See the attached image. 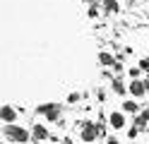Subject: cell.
<instances>
[{
	"instance_id": "6da1fadb",
	"label": "cell",
	"mask_w": 149,
	"mask_h": 144,
	"mask_svg": "<svg viewBox=\"0 0 149 144\" xmlns=\"http://www.w3.org/2000/svg\"><path fill=\"white\" fill-rule=\"evenodd\" d=\"M3 137L10 142V144H29L31 132L26 130V127H22V125L10 122V125H3Z\"/></svg>"
},
{
	"instance_id": "7a4b0ae2",
	"label": "cell",
	"mask_w": 149,
	"mask_h": 144,
	"mask_svg": "<svg viewBox=\"0 0 149 144\" xmlns=\"http://www.w3.org/2000/svg\"><path fill=\"white\" fill-rule=\"evenodd\" d=\"M104 137V127L94 120H87V122H79V139L84 144H94L96 139Z\"/></svg>"
},
{
	"instance_id": "3957f363",
	"label": "cell",
	"mask_w": 149,
	"mask_h": 144,
	"mask_svg": "<svg viewBox=\"0 0 149 144\" xmlns=\"http://www.w3.org/2000/svg\"><path fill=\"white\" fill-rule=\"evenodd\" d=\"M36 115H43L48 122H58L60 118H63V108L58 103H53V101H48V103H41V106H36Z\"/></svg>"
},
{
	"instance_id": "277c9868",
	"label": "cell",
	"mask_w": 149,
	"mask_h": 144,
	"mask_svg": "<svg viewBox=\"0 0 149 144\" xmlns=\"http://www.w3.org/2000/svg\"><path fill=\"white\" fill-rule=\"evenodd\" d=\"M125 115H127V113H123V111H111V113H108V127L113 130V132L123 130L125 125H127V122H125Z\"/></svg>"
},
{
	"instance_id": "5b68a950",
	"label": "cell",
	"mask_w": 149,
	"mask_h": 144,
	"mask_svg": "<svg viewBox=\"0 0 149 144\" xmlns=\"http://www.w3.org/2000/svg\"><path fill=\"white\" fill-rule=\"evenodd\" d=\"M127 94L132 96V99H142V96H147V84H144L142 79H130Z\"/></svg>"
},
{
	"instance_id": "8992f818",
	"label": "cell",
	"mask_w": 149,
	"mask_h": 144,
	"mask_svg": "<svg viewBox=\"0 0 149 144\" xmlns=\"http://www.w3.org/2000/svg\"><path fill=\"white\" fill-rule=\"evenodd\" d=\"M17 115H19V113H17L15 106H10V103H7V106H0V120H3L5 125L17 122Z\"/></svg>"
},
{
	"instance_id": "52a82bcc",
	"label": "cell",
	"mask_w": 149,
	"mask_h": 144,
	"mask_svg": "<svg viewBox=\"0 0 149 144\" xmlns=\"http://www.w3.org/2000/svg\"><path fill=\"white\" fill-rule=\"evenodd\" d=\"M31 137H34L36 142H46V139L51 137V132H48V127H46V125L36 122V125H31Z\"/></svg>"
},
{
	"instance_id": "ba28073f",
	"label": "cell",
	"mask_w": 149,
	"mask_h": 144,
	"mask_svg": "<svg viewBox=\"0 0 149 144\" xmlns=\"http://www.w3.org/2000/svg\"><path fill=\"white\" fill-rule=\"evenodd\" d=\"M132 125H137V127L142 130V132L149 127V106H144L142 113H137V115H135V122H132Z\"/></svg>"
},
{
	"instance_id": "9c48e42d",
	"label": "cell",
	"mask_w": 149,
	"mask_h": 144,
	"mask_svg": "<svg viewBox=\"0 0 149 144\" xmlns=\"http://www.w3.org/2000/svg\"><path fill=\"white\" fill-rule=\"evenodd\" d=\"M123 113L137 115V113H142V106L137 103V99H127V101H123Z\"/></svg>"
},
{
	"instance_id": "30bf717a",
	"label": "cell",
	"mask_w": 149,
	"mask_h": 144,
	"mask_svg": "<svg viewBox=\"0 0 149 144\" xmlns=\"http://www.w3.org/2000/svg\"><path fill=\"white\" fill-rule=\"evenodd\" d=\"M111 91H113L116 96H123V94H127V84L120 79V77H113V82H111Z\"/></svg>"
},
{
	"instance_id": "8fae6325",
	"label": "cell",
	"mask_w": 149,
	"mask_h": 144,
	"mask_svg": "<svg viewBox=\"0 0 149 144\" xmlns=\"http://www.w3.org/2000/svg\"><path fill=\"white\" fill-rule=\"evenodd\" d=\"M101 10H104L106 15H116L120 10V3L118 0H101Z\"/></svg>"
},
{
	"instance_id": "7c38bea8",
	"label": "cell",
	"mask_w": 149,
	"mask_h": 144,
	"mask_svg": "<svg viewBox=\"0 0 149 144\" xmlns=\"http://www.w3.org/2000/svg\"><path fill=\"white\" fill-rule=\"evenodd\" d=\"M99 63L104 65V67H113V65L118 63V58L111 55V53H106V51H101V53H99Z\"/></svg>"
},
{
	"instance_id": "4fadbf2b",
	"label": "cell",
	"mask_w": 149,
	"mask_h": 144,
	"mask_svg": "<svg viewBox=\"0 0 149 144\" xmlns=\"http://www.w3.org/2000/svg\"><path fill=\"white\" fill-rule=\"evenodd\" d=\"M104 10H101V3H94V5H89V10H87V17L89 19H96Z\"/></svg>"
},
{
	"instance_id": "5bb4252c",
	"label": "cell",
	"mask_w": 149,
	"mask_h": 144,
	"mask_svg": "<svg viewBox=\"0 0 149 144\" xmlns=\"http://www.w3.org/2000/svg\"><path fill=\"white\" fill-rule=\"evenodd\" d=\"M127 74H130V79H139V74H142V67H130Z\"/></svg>"
},
{
	"instance_id": "9a60e30c",
	"label": "cell",
	"mask_w": 149,
	"mask_h": 144,
	"mask_svg": "<svg viewBox=\"0 0 149 144\" xmlns=\"http://www.w3.org/2000/svg\"><path fill=\"white\" fill-rule=\"evenodd\" d=\"M139 132H142V130H139L137 125H132V127L127 130V139H137V134H139Z\"/></svg>"
},
{
	"instance_id": "2e32d148",
	"label": "cell",
	"mask_w": 149,
	"mask_h": 144,
	"mask_svg": "<svg viewBox=\"0 0 149 144\" xmlns=\"http://www.w3.org/2000/svg\"><path fill=\"white\" fill-rule=\"evenodd\" d=\"M82 101V94L79 91H72L70 96H68V103H79Z\"/></svg>"
},
{
	"instance_id": "e0dca14e",
	"label": "cell",
	"mask_w": 149,
	"mask_h": 144,
	"mask_svg": "<svg viewBox=\"0 0 149 144\" xmlns=\"http://www.w3.org/2000/svg\"><path fill=\"white\" fill-rule=\"evenodd\" d=\"M111 70H113V72H116V77H120V74H123V70H125V67H123V63H120V60H118V63H116L113 67H111Z\"/></svg>"
},
{
	"instance_id": "ac0fdd59",
	"label": "cell",
	"mask_w": 149,
	"mask_h": 144,
	"mask_svg": "<svg viewBox=\"0 0 149 144\" xmlns=\"http://www.w3.org/2000/svg\"><path fill=\"white\" fill-rule=\"evenodd\" d=\"M137 67H142V72H147L149 70V58H142V60L137 63Z\"/></svg>"
},
{
	"instance_id": "d6986e66",
	"label": "cell",
	"mask_w": 149,
	"mask_h": 144,
	"mask_svg": "<svg viewBox=\"0 0 149 144\" xmlns=\"http://www.w3.org/2000/svg\"><path fill=\"white\" fill-rule=\"evenodd\" d=\"M106 144H120L118 137H106Z\"/></svg>"
},
{
	"instance_id": "ffe728a7",
	"label": "cell",
	"mask_w": 149,
	"mask_h": 144,
	"mask_svg": "<svg viewBox=\"0 0 149 144\" xmlns=\"http://www.w3.org/2000/svg\"><path fill=\"white\" fill-rule=\"evenodd\" d=\"M144 84H147V96H149V79H144Z\"/></svg>"
},
{
	"instance_id": "44dd1931",
	"label": "cell",
	"mask_w": 149,
	"mask_h": 144,
	"mask_svg": "<svg viewBox=\"0 0 149 144\" xmlns=\"http://www.w3.org/2000/svg\"><path fill=\"white\" fill-rule=\"evenodd\" d=\"M84 3H89V5H94V3H99V0H84Z\"/></svg>"
}]
</instances>
